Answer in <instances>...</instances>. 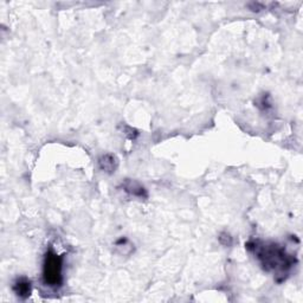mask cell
<instances>
[{"instance_id":"1","label":"cell","mask_w":303,"mask_h":303,"mask_svg":"<svg viewBox=\"0 0 303 303\" xmlns=\"http://www.w3.org/2000/svg\"><path fill=\"white\" fill-rule=\"evenodd\" d=\"M246 248L255 252L264 270L276 272L277 276L287 272L296 262L293 256L285 252L284 248L275 243L250 242Z\"/></svg>"},{"instance_id":"2","label":"cell","mask_w":303,"mask_h":303,"mask_svg":"<svg viewBox=\"0 0 303 303\" xmlns=\"http://www.w3.org/2000/svg\"><path fill=\"white\" fill-rule=\"evenodd\" d=\"M62 266L63 260L54 250H49L45 255L43 267L44 282L50 287H60L62 284Z\"/></svg>"},{"instance_id":"3","label":"cell","mask_w":303,"mask_h":303,"mask_svg":"<svg viewBox=\"0 0 303 303\" xmlns=\"http://www.w3.org/2000/svg\"><path fill=\"white\" fill-rule=\"evenodd\" d=\"M31 282L28 278H18L13 284V291L20 299H28L31 295Z\"/></svg>"},{"instance_id":"4","label":"cell","mask_w":303,"mask_h":303,"mask_svg":"<svg viewBox=\"0 0 303 303\" xmlns=\"http://www.w3.org/2000/svg\"><path fill=\"white\" fill-rule=\"evenodd\" d=\"M122 187L125 188V191L131 196L136 197V198H146L147 192L145 187L142 185H140L137 181L134 180H126L122 184Z\"/></svg>"},{"instance_id":"5","label":"cell","mask_w":303,"mask_h":303,"mask_svg":"<svg viewBox=\"0 0 303 303\" xmlns=\"http://www.w3.org/2000/svg\"><path fill=\"white\" fill-rule=\"evenodd\" d=\"M100 168H101L105 173H113L115 172L117 166H119V161L117 158L113 154H104L100 158L99 160Z\"/></svg>"}]
</instances>
